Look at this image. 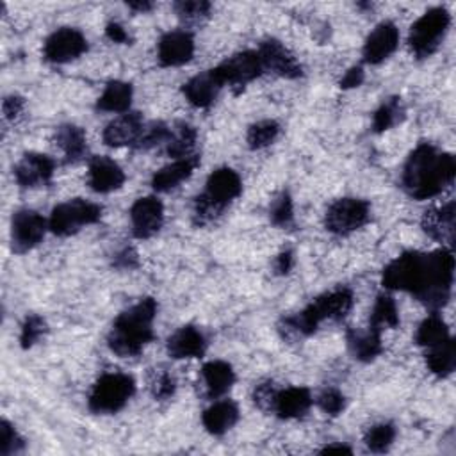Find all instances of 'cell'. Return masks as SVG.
Masks as SVG:
<instances>
[{"instance_id": "obj_1", "label": "cell", "mask_w": 456, "mask_h": 456, "mask_svg": "<svg viewBox=\"0 0 456 456\" xmlns=\"http://www.w3.org/2000/svg\"><path fill=\"white\" fill-rule=\"evenodd\" d=\"M454 276V257L451 250L406 251L394 259L382 276V283L390 290H405L415 296L428 309L445 307L451 298Z\"/></svg>"}, {"instance_id": "obj_2", "label": "cell", "mask_w": 456, "mask_h": 456, "mask_svg": "<svg viewBox=\"0 0 456 456\" xmlns=\"http://www.w3.org/2000/svg\"><path fill=\"white\" fill-rule=\"evenodd\" d=\"M454 174L456 163L451 154L422 143L408 156L401 182L412 198L428 200L452 186Z\"/></svg>"}, {"instance_id": "obj_3", "label": "cell", "mask_w": 456, "mask_h": 456, "mask_svg": "<svg viewBox=\"0 0 456 456\" xmlns=\"http://www.w3.org/2000/svg\"><path fill=\"white\" fill-rule=\"evenodd\" d=\"M158 316V301L154 298H144L135 305L121 313L109 336V350L121 357H137L151 341H154V321Z\"/></svg>"}, {"instance_id": "obj_4", "label": "cell", "mask_w": 456, "mask_h": 456, "mask_svg": "<svg viewBox=\"0 0 456 456\" xmlns=\"http://www.w3.org/2000/svg\"><path fill=\"white\" fill-rule=\"evenodd\" d=\"M353 292L348 287H339L323 296L316 298L311 305H307L301 313L285 318L280 325V332L285 339H301L313 336L318 327L327 321H343L353 309Z\"/></svg>"}, {"instance_id": "obj_5", "label": "cell", "mask_w": 456, "mask_h": 456, "mask_svg": "<svg viewBox=\"0 0 456 456\" xmlns=\"http://www.w3.org/2000/svg\"><path fill=\"white\" fill-rule=\"evenodd\" d=\"M243 193L241 177L232 168H220L207 179L205 191L197 197L193 207V221L205 227L216 221L225 209Z\"/></svg>"}, {"instance_id": "obj_6", "label": "cell", "mask_w": 456, "mask_h": 456, "mask_svg": "<svg viewBox=\"0 0 456 456\" xmlns=\"http://www.w3.org/2000/svg\"><path fill=\"white\" fill-rule=\"evenodd\" d=\"M451 26V15L445 8L428 10L410 29L408 45L417 59L433 56L444 42Z\"/></svg>"}, {"instance_id": "obj_7", "label": "cell", "mask_w": 456, "mask_h": 456, "mask_svg": "<svg viewBox=\"0 0 456 456\" xmlns=\"http://www.w3.org/2000/svg\"><path fill=\"white\" fill-rule=\"evenodd\" d=\"M135 382L125 373H107L97 380L89 392V410L95 413H116L134 396Z\"/></svg>"}, {"instance_id": "obj_8", "label": "cell", "mask_w": 456, "mask_h": 456, "mask_svg": "<svg viewBox=\"0 0 456 456\" xmlns=\"http://www.w3.org/2000/svg\"><path fill=\"white\" fill-rule=\"evenodd\" d=\"M100 218L102 207L98 204L75 198L54 207L49 220V228L59 237H70L82 230V227L98 223Z\"/></svg>"}, {"instance_id": "obj_9", "label": "cell", "mask_w": 456, "mask_h": 456, "mask_svg": "<svg viewBox=\"0 0 456 456\" xmlns=\"http://www.w3.org/2000/svg\"><path fill=\"white\" fill-rule=\"evenodd\" d=\"M371 220V205L360 198H339L336 200L327 214L325 227L334 236H350Z\"/></svg>"}, {"instance_id": "obj_10", "label": "cell", "mask_w": 456, "mask_h": 456, "mask_svg": "<svg viewBox=\"0 0 456 456\" xmlns=\"http://www.w3.org/2000/svg\"><path fill=\"white\" fill-rule=\"evenodd\" d=\"M214 70L221 79L223 86H230L237 91L264 73V66L257 50H244L234 54Z\"/></svg>"}, {"instance_id": "obj_11", "label": "cell", "mask_w": 456, "mask_h": 456, "mask_svg": "<svg viewBox=\"0 0 456 456\" xmlns=\"http://www.w3.org/2000/svg\"><path fill=\"white\" fill-rule=\"evenodd\" d=\"M49 221L31 209L15 213L12 220V246L15 253H27L35 250L45 237Z\"/></svg>"}, {"instance_id": "obj_12", "label": "cell", "mask_w": 456, "mask_h": 456, "mask_svg": "<svg viewBox=\"0 0 456 456\" xmlns=\"http://www.w3.org/2000/svg\"><path fill=\"white\" fill-rule=\"evenodd\" d=\"M86 52H88V40L81 31L73 27H63L54 31L43 45L45 59L54 65L72 63Z\"/></svg>"}, {"instance_id": "obj_13", "label": "cell", "mask_w": 456, "mask_h": 456, "mask_svg": "<svg viewBox=\"0 0 456 456\" xmlns=\"http://www.w3.org/2000/svg\"><path fill=\"white\" fill-rule=\"evenodd\" d=\"M165 223V207L156 197L139 198L130 209L132 234L137 239L154 237Z\"/></svg>"}, {"instance_id": "obj_14", "label": "cell", "mask_w": 456, "mask_h": 456, "mask_svg": "<svg viewBox=\"0 0 456 456\" xmlns=\"http://www.w3.org/2000/svg\"><path fill=\"white\" fill-rule=\"evenodd\" d=\"M259 58L262 61L264 72H273L278 77L283 79H298L303 75V68L299 61L294 58V54L283 47L278 40H266L259 47Z\"/></svg>"}, {"instance_id": "obj_15", "label": "cell", "mask_w": 456, "mask_h": 456, "mask_svg": "<svg viewBox=\"0 0 456 456\" xmlns=\"http://www.w3.org/2000/svg\"><path fill=\"white\" fill-rule=\"evenodd\" d=\"M56 174V163L43 154H26L15 166V179L22 188H42L50 184Z\"/></svg>"}, {"instance_id": "obj_16", "label": "cell", "mask_w": 456, "mask_h": 456, "mask_svg": "<svg viewBox=\"0 0 456 456\" xmlns=\"http://www.w3.org/2000/svg\"><path fill=\"white\" fill-rule=\"evenodd\" d=\"M195 56V38L188 31H174L161 38L158 47L159 65L165 68L182 66Z\"/></svg>"}, {"instance_id": "obj_17", "label": "cell", "mask_w": 456, "mask_h": 456, "mask_svg": "<svg viewBox=\"0 0 456 456\" xmlns=\"http://www.w3.org/2000/svg\"><path fill=\"white\" fill-rule=\"evenodd\" d=\"M399 45V31L392 22H382L367 36L362 56L369 65H380L390 58Z\"/></svg>"}, {"instance_id": "obj_18", "label": "cell", "mask_w": 456, "mask_h": 456, "mask_svg": "<svg viewBox=\"0 0 456 456\" xmlns=\"http://www.w3.org/2000/svg\"><path fill=\"white\" fill-rule=\"evenodd\" d=\"M144 128V120L139 112H123L121 116L114 118L104 128V143L111 148L121 146H135L141 132Z\"/></svg>"}, {"instance_id": "obj_19", "label": "cell", "mask_w": 456, "mask_h": 456, "mask_svg": "<svg viewBox=\"0 0 456 456\" xmlns=\"http://www.w3.org/2000/svg\"><path fill=\"white\" fill-rule=\"evenodd\" d=\"M88 184L95 193H112L125 184V174L109 158H93L88 168Z\"/></svg>"}, {"instance_id": "obj_20", "label": "cell", "mask_w": 456, "mask_h": 456, "mask_svg": "<svg viewBox=\"0 0 456 456\" xmlns=\"http://www.w3.org/2000/svg\"><path fill=\"white\" fill-rule=\"evenodd\" d=\"M223 88L225 86H223L221 79L218 77L216 70L213 68L209 72H204V73L189 79L184 84L182 93L191 105H195L198 109H207L209 105L214 104V100L218 98V95Z\"/></svg>"}, {"instance_id": "obj_21", "label": "cell", "mask_w": 456, "mask_h": 456, "mask_svg": "<svg viewBox=\"0 0 456 456\" xmlns=\"http://www.w3.org/2000/svg\"><path fill=\"white\" fill-rule=\"evenodd\" d=\"M422 230L435 241L452 246L454 241V202H447L442 207H431L422 214Z\"/></svg>"}, {"instance_id": "obj_22", "label": "cell", "mask_w": 456, "mask_h": 456, "mask_svg": "<svg viewBox=\"0 0 456 456\" xmlns=\"http://www.w3.org/2000/svg\"><path fill=\"white\" fill-rule=\"evenodd\" d=\"M168 355L175 360L200 359L207 352V339L197 327H182L168 339Z\"/></svg>"}, {"instance_id": "obj_23", "label": "cell", "mask_w": 456, "mask_h": 456, "mask_svg": "<svg viewBox=\"0 0 456 456\" xmlns=\"http://www.w3.org/2000/svg\"><path fill=\"white\" fill-rule=\"evenodd\" d=\"M314 399L309 389L305 387H289L283 390H278L273 413H276L280 419H299L305 415Z\"/></svg>"}, {"instance_id": "obj_24", "label": "cell", "mask_w": 456, "mask_h": 456, "mask_svg": "<svg viewBox=\"0 0 456 456\" xmlns=\"http://www.w3.org/2000/svg\"><path fill=\"white\" fill-rule=\"evenodd\" d=\"M198 165H200L198 156H191L186 159H175L168 166L156 172V175L151 177V188H154L158 193H168V191L179 188L182 182H186L193 175V172L197 170Z\"/></svg>"}, {"instance_id": "obj_25", "label": "cell", "mask_w": 456, "mask_h": 456, "mask_svg": "<svg viewBox=\"0 0 456 456\" xmlns=\"http://www.w3.org/2000/svg\"><path fill=\"white\" fill-rule=\"evenodd\" d=\"M237 421H239V408L230 399L216 401L202 415V422L205 429L216 437L225 435L228 429H232L237 424Z\"/></svg>"}, {"instance_id": "obj_26", "label": "cell", "mask_w": 456, "mask_h": 456, "mask_svg": "<svg viewBox=\"0 0 456 456\" xmlns=\"http://www.w3.org/2000/svg\"><path fill=\"white\" fill-rule=\"evenodd\" d=\"M202 380L211 398H221L234 387L236 373L228 362L213 360L204 366Z\"/></svg>"}, {"instance_id": "obj_27", "label": "cell", "mask_w": 456, "mask_h": 456, "mask_svg": "<svg viewBox=\"0 0 456 456\" xmlns=\"http://www.w3.org/2000/svg\"><path fill=\"white\" fill-rule=\"evenodd\" d=\"M54 139L68 163H77L86 156L88 141H86V132L81 127H77L73 123L61 125L56 130Z\"/></svg>"}, {"instance_id": "obj_28", "label": "cell", "mask_w": 456, "mask_h": 456, "mask_svg": "<svg viewBox=\"0 0 456 456\" xmlns=\"http://www.w3.org/2000/svg\"><path fill=\"white\" fill-rule=\"evenodd\" d=\"M346 339H348L352 355L360 362H373L383 352L382 334L373 328H369L366 332L348 330Z\"/></svg>"}, {"instance_id": "obj_29", "label": "cell", "mask_w": 456, "mask_h": 456, "mask_svg": "<svg viewBox=\"0 0 456 456\" xmlns=\"http://www.w3.org/2000/svg\"><path fill=\"white\" fill-rule=\"evenodd\" d=\"M197 139H198L197 128L186 121H179L172 127L170 139L166 143V154L174 159H186V158L197 156L193 154Z\"/></svg>"}, {"instance_id": "obj_30", "label": "cell", "mask_w": 456, "mask_h": 456, "mask_svg": "<svg viewBox=\"0 0 456 456\" xmlns=\"http://www.w3.org/2000/svg\"><path fill=\"white\" fill-rule=\"evenodd\" d=\"M132 86L123 81H112L104 89L102 97L97 102V107L105 112H128L132 104Z\"/></svg>"}, {"instance_id": "obj_31", "label": "cell", "mask_w": 456, "mask_h": 456, "mask_svg": "<svg viewBox=\"0 0 456 456\" xmlns=\"http://www.w3.org/2000/svg\"><path fill=\"white\" fill-rule=\"evenodd\" d=\"M426 366L435 376L447 378L449 375H452L454 366H456V344H454V341L449 337L447 341L429 348V352L426 353Z\"/></svg>"}, {"instance_id": "obj_32", "label": "cell", "mask_w": 456, "mask_h": 456, "mask_svg": "<svg viewBox=\"0 0 456 456\" xmlns=\"http://www.w3.org/2000/svg\"><path fill=\"white\" fill-rule=\"evenodd\" d=\"M398 327H399V313L394 298H390L389 294L378 296L369 318V328L382 334L383 330L398 328Z\"/></svg>"}, {"instance_id": "obj_33", "label": "cell", "mask_w": 456, "mask_h": 456, "mask_svg": "<svg viewBox=\"0 0 456 456\" xmlns=\"http://www.w3.org/2000/svg\"><path fill=\"white\" fill-rule=\"evenodd\" d=\"M451 336H449V328L445 325V321L438 316H429L426 318L419 328H417V334H415V343L422 348H433L444 341H447Z\"/></svg>"}, {"instance_id": "obj_34", "label": "cell", "mask_w": 456, "mask_h": 456, "mask_svg": "<svg viewBox=\"0 0 456 456\" xmlns=\"http://www.w3.org/2000/svg\"><path fill=\"white\" fill-rule=\"evenodd\" d=\"M405 120V105L401 102V98L392 97L389 100H385L378 111L373 116V130L375 132H385L392 127H396L398 123H401Z\"/></svg>"}, {"instance_id": "obj_35", "label": "cell", "mask_w": 456, "mask_h": 456, "mask_svg": "<svg viewBox=\"0 0 456 456\" xmlns=\"http://www.w3.org/2000/svg\"><path fill=\"white\" fill-rule=\"evenodd\" d=\"M280 134V125L274 120H262L253 123L248 128L246 134V143L251 150H262L276 141Z\"/></svg>"}, {"instance_id": "obj_36", "label": "cell", "mask_w": 456, "mask_h": 456, "mask_svg": "<svg viewBox=\"0 0 456 456\" xmlns=\"http://www.w3.org/2000/svg\"><path fill=\"white\" fill-rule=\"evenodd\" d=\"M174 10L184 24L197 26L211 17L213 6L205 0H181V3L174 4Z\"/></svg>"}, {"instance_id": "obj_37", "label": "cell", "mask_w": 456, "mask_h": 456, "mask_svg": "<svg viewBox=\"0 0 456 456\" xmlns=\"http://www.w3.org/2000/svg\"><path fill=\"white\" fill-rule=\"evenodd\" d=\"M396 438V428L390 422H380L367 429L364 442L369 451L373 452H385L394 444Z\"/></svg>"}, {"instance_id": "obj_38", "label": "cell", "mask_w": 456, "mask_h": 456, "mask_svg": "<svg viewBox=\"0 0 456 456\" xmlns=\"http://www.w3.org/2000/svg\"><path fill=\"white\" fill-rule=\"evenodd\" d=\"M170 132H172V127L166 125L165 121L144 123V128H143V132H141L134 148L150 150V148H156L159 144H166L168 139H170Z\"/></svg>"}, {"instance_id": "obj_39", "label": "cell", "mask_w": 456, "mask_h": 456, "mask_svg": "<svg viewBox=\"0 0 456 456\" xmlns=\"http://www.w3.org/2000/svg\"><path fill=\"white\" fill-rule=\"evenodd\" d=\"M148 385H150L151 396H154L158 401H166V399L174 398V394L177 390V382H175L174 375L168 373L166 369L151 371L150 378H148Z\"/></svg>"}, {"instance_id": "obj_40", "label": "cell", "mask_w": 456, "mask_h": 456, "mask_svg": "<svg viewBox=\"0 0 456 456\" xmlns=\"http://www.w3.org/2000/svg\"><path fill=\"white\" fill-rule=\"evenodd\" d=\"M49 332L47 321L42 316H27V320L22 325V334H20V344L24 350L33 348L35 344H38Z\"/></svg>"}, {"instance_id": "obj_41", "label": "cell", "mask_w": 456, "mask_h": 456, "mask_svg": "<svg viewBox=\"0 0 456 456\" xmlns=\"http://www.w3.org/2000/svg\"><path fill=\"white\" fill-rule=\"evenodd\" d=\"M294 218L292 198L287 191H282L269 205V220L274 227H289Z\"/></svg>"}, {"instance_id": "obj_42", "label": "cell", "mask_w": 456, "mask_h": 456, "mask_svg": "<svg viewBox=\"0 0 456 456\" xmlns=\"http://www.w3.org/2000/svg\"><path fill=\"white\" fill-rule=\"evenodd\" d=\"M24 445H26L24 438L19 435V431L12 422L8 421L0 422V454L3 456L17 454L24 449Z\"/></svg>"}, {"instance_id": "obj_43", "label": "cell", "mask_w": 456, "mask_h": 456, "mask_svg": "<svg viewBox=\"0 0 456 456\" xmlns=\"http://www.w3.org/2000/svg\"><path fill=\"white\" fill-rule=\"evenodd\" d=\"M318 403L321 406V410L332 417H337L344 412L346 408V398L341 390L337 389H327L321 392V396L318 398Z\"/></svg>"}, {"instance_id": "obj_44", "label": "cell", "mask_w": 456, "mask_h": 456, "mask_svg": "<svg viewBox=\"0 0 456 456\" xmlns=\"http://www.w3.org/2000/svg\"><path fill=\"white\" fill-rule=\"evenodd\" d=\"M276 394H278V389L274 387L273 382H262L253 390V401H255V405L262 412H269L271 413L274 399H276Z\"/></svg>"}, {"instance_id": "obj_45", "label": "cell", "mask_w": 456, "mask_h": 456, "mask_svg": "<svg viewBox=\"0 0 456 456\" xmlns=\"http://www.w3.org/2000/svg\"><path fill=\"white\" fill-rule=\"evenodd\" d=\"M24 107H26L24 98L19 95H12L3 102V114L8 121H17L24 112Z\"/></svg>"}, {"instance_id": "obj_46", "label": "cell", "mask_w": 456, "mask_h": 456, "mask_svg": "<svg viewBox=\"0 0 456 456\" xmlns=\"http://www.w3.org/2000/svg\"><path fill=\"white\" fill-rule=\"evenodd\" d=\"M105 36H107L112 43H118V45H128V43H130L128 33H127L125 27L120 26L118 22H109V24H107V27H105Z\"/></svg>"}, {"instance_id": "obj_47", "label": "cell", "mask_w": 456, "mask_h": 456, "mask_svg": "<svg viewBox=\"0 0 456 456\" xmlns=\"http://www.w3.org/2000/svg\"><path fill=\"white\" fill-rule=\"evenodd\" d=\"M366 79V73L362 70V66H353L350 68L344 77L341 79V88L343 89H353V88H359Z\"/></svg>"}, {"instance_id": "obj_48", "label": "cell", "mask_w": 456, "mask_h": 456, "mask_svg": "<svg viewBox=\"0 0 456 456\" xmlns=\"http://www.w3.org/2000/svg\"><path fill=\"white\" fill-rule=\"evenodd\" d=\"M292 266H294V253H292L290 250L282 251V253L276 257V260H274V271H276L278 274H287V273H290Z\"/></svg>"}, {"instance_id": "obj_49", "label": "cell", "mask_w": 456, "mask_h": 456, "mask_svg": "<svg viewBox=\"0 0 456 456\" xmlns=\"http://www.w3.org/2000/svg\"><path fill=\"white\" fill-rule=\"evenodd\" d=\"M137 264V253L132 248H125L121 253L116 255V266L118 267H134Z\"/></svg>"}, {"instance_id": "obj_50", "label": "cell", "mask_w": 456, "mask_h": 456, "mask_svg": "<svg viewBox=\"0 0 456 456\" xmlns=\"http://www.w3.org/2000/svg\"><path fill=\"white\" fill-rule=\"evenodd\" d=\"M130 10H134V12H137V13H146V12H150V10H154V4L151 3H146V0H139V3H128L127 4Z\"/></svg>"}, {"instance_id": "obj_51", "label": "cell", "mask_w": 456, "mask_h": 456, "mask_svg": "<svg viewBox=\"0 0 456 456\" xmlns=\"http://www.w3.org/2000/svg\"><path fill=\"white\" fill-rule=\"evenodd\" d=\"M321 452H325V454H330V452H348V454H352L353 451L348 447V445H341V444H332V445H327Z\"/></svg>"}]
</instances>
